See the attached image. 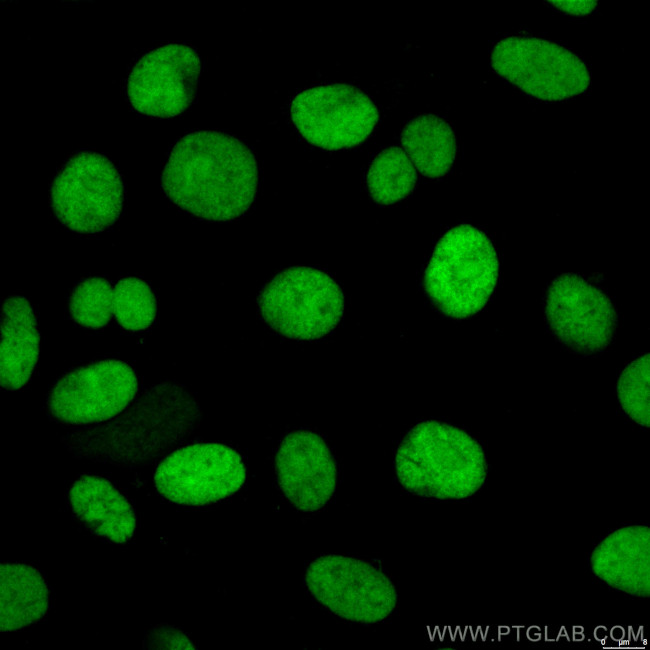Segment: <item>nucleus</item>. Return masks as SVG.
<instances>
[{
	"instance_id": "f257e3e1",
	"label": "nucleus",
	"mask_w": 650,
	"mask_h": 650,
	"mask_svg": "<svg viewBox=\"0 0 650 650\" xmlns=\"http://www.w3.org/2000/svg\"><path fill=\"white\" fill-rule=\"evenodd\" d=\"M259 183L256 158L239 139L218 131H195L173 146L161 177L170 201L209 221H230L253 204Z\"/></svg>"
},
{
	"instance_id": "f03ea898",
	"label": "nucleus",
	"mask_w": 650,
	"mask_h": 650,
	"mask_svg": "<svg viewBox=\"0 0 650 650\" xmlns=\"http://www.w3.org/2000/svg\"><path fill=\"white\" fill-rule=\"evenodd\" d=\"M201 409L183 385L162 382L147 389L114 418L66 431L60 438L75 458L135 467L162 455L198 426Z\"/></svg>"
},
{
	"instance_id": "7ed1b4c3",
	"label": "nucleus",
	"mask_w": 650,
	"mask_h": 650,
	"mask_svg": "<svg viewBox=\"0 0 650 650\" xmlns=\"http://www.w3.org/2000/svg\"><path fill=\"white\" fill-rule=\"evenodd\" d=\"M395 471L401 485L415 494L462 498L482 485L485 457L479 444L463 430L425 421L414 426L399 444Z\"/></svg>"
},
{
	"instance_id": "20e7f679",
	"label": "nucleus",
	"mask_w": 650,
	"mask_h": 650,
	"mask_svg": "<svg viewBox=\"0 0 650 650\" xmlns=\"http://www.w3.org/2000/svg\"><path fill=\"white\" fill-rule=\"evenodd\" d=\"M499 261L489 237L458 225L438 241L425 271L424 287L445 315L462 319L479 312L497 285Z\"/></svg>"
},
{
	"instance_id": "39448f33",
	"label": "nucleus",
	"mask_w": 650,
	"mask_h": 650,
	"mask_svg": "<svg viewBox=\"0 0 650 650\" xmlns=\"http://www.w3.org/2000/svg\"><path fill=\"white\" fill-rule=\"evenodd\" d=\"M261 318L277 333L312 340L330 333L340 322L344 295L327 273L291 267L268 282L258 297Z\"/></svg>"
},
{
	"instance_id": "423d86ee",
	"label": "nucleus",
	"mask_w": 650,
	"mask_h": 650,
	"mask_svg": "<svg viewBox=\"0 0 650 650\" xmlns=\"http://www.w3.org/2000/svg\"><path fill=\"white\" fill-rule=\"evenodd\" d=\"M493 70L522 92L540 101L556 102L584 93L589 70L571 50L535 37L510 36L491 50Z\"/></svg>"
},
{
	"instance_id": "0eeeda50",
	"label": "nucleus",
	"mask_w": 650,
	"mask_h": 650,
	"mask_svg": "<svg viewBox=\"0 0 650 650\" xmlns=\"http://www.w3.org/2000/svg\"><path fill=\"white\" fill-rule=\"evenodd\" d=\"M123 201L120 173L109 159L94 152L70 158L50 189V203L57 219L82 234L98 233L113 225Z\"/></svg>"
},
{
	"instance_id": "6e6552de",
	"label": "nucleus",
	"mask_w": 650,
	"mask_h": 650,
	"mask_svg": "<svg viewBox=\"0 0 650 650\" xmlns=\"http://www.w3.org/2000/svg\"><path fill=\"white\" fill-rule=\"evenodd\" d=\"M311 595L348 621L373 624L387 618L397 603L391 580L370 563L329 554L313 560L305 573Z\"/></svg>"
},
{
	"instance_id": "1a4fd4ad",
	"label": "nucleus",
	"mask_w": 650,
	"mask_h": 650,
	"mask_svg": "<svg viewBox=\"0 0 650 650\" xmlns=\"http://www.w3.org/2000/svg\"><path fill=\"white\" fill-rule=\"evenodd\" d=\"M138 391V377L130 365L103 360L60 377L48 392L46 411L64 425L97 424L124 411Z\"/></svg>"
},
{
	"instance_id": "9d476101",
	"label": "nucleus",
	"mask_w": 650,
	"mask_h": 650,
	"mask_svg": "<svg viewBox=\"0 0 650 650\" xmlns=\"http://www.w3.org/2000/svg\"><path fill=\"white\" fill-rule=\"evenodd\" d=\"M246 469L240 454L221 443L181 447L157 467L154 484L172 503L202 506L232 496L244 484Z\"/></svg>"
},
{
	"instance_id": "9b49d317",
	"label": "nucleus",
	"mask_w": 650,
	"mask_h": 650,
	"mask_svg": "<svg viewBox=\"0 0 650 650\" xmlns=\"http://www.w3.org/2000/svg\"><path fill=\"white\" fill-rule=\"evenodd\" d=\"M290 114L301 136L326 150L361 144L379 117L373 101L346 84L315 86L299 92L291 101Z\"/></svg>"
},
{
	"instance_id": "f8f14e48",
	"label": "nucleus",
	"mask_w": 650,
	"mask_h": 650,
	"mask_svg": "<svg viewBox=\"0 0 650 650\" xmlns=\"http://www.w3.org/2000/svg\"><path fill=\"white\" fill-rule=\"evenodd\" d=\"M544 310L553 334L572 350L598 352L614 337L617 314L612 301L578 275L563 274L551 282Z\"/></svg>"
},
{
	"instance_id": "ddd939ff",
	"label": "nucleus",
	"mask_w": 650,
	"mask_h": 650,
	"mask_svg": "<svg viewBox=\"0 0 650 650\" xmlns=\"http://www.w3.org/2000/svg\"><path fill=\"white\" fill-rule=\"evenodd\" d=\"M201 74L197 52L186 45L168 44L143 55L126 81L132 107L152 117H173L192 103Z\"/></svg>"
},
{
	"instance_id": "4468645a",
	"label": "nucleus",
	"mask_w": 650,
	"mask_h": 650,
	"mask_svg": "<svg viewBox=\"0 0 650 650\" xmlns=\"http://www.w3.org/2000/svg\"><path fill=\"white\" fill-rule=\"evenodd\" d=\"M278 485L298 510L314 512L332 498L338 470L335 459L316 433L297 430L281 441L275 456Z\"/></svg>"
},
{
	"instance_id": "2eb2a0df",
	"label": "nucleus",
	"mask_w": 650,
	"mask_h": 650,
	"mask_svg": "<svg viewBox=\"0 0 650 650\" xmlns=\"http://www.w3.org/2000/svg\"><path fill=\"white\" fill-rule=\"evenodd\" d=\"M73 514L94 534L113 543L127 542L135 533L131 504L107 479L85 475L69 491Z\"/></svg>"
},
{
	"instance_id": "dca6fc26",
	"label": "nucleus",
	"mask_w": 650,
	"mask_h": 650,
	"mask_svg": "<svg viewBox=\"0 0 650 650\" xmlns=\"http://www.w3.org/2000/svg\"><path fill=\"white\" fill-rule=\"evenodd\" d=\"M40 336L34 310L23 296L6 298L1 310L0 381L18 390L30 380L39 357Z\"/></svg>"
},
{
	"instance_id": "f3484780",
	"label": "nucleus",
	"mask_w": 650,
	"mask_h": 650,
	"mask_svg": "<svg viewBox=\"0 0 650 650\" xmlns=\"http://www.w3.org/2000/svg\"><path fill=\"white\" fill-rule=\"evenodd\" d=\"M1 631L23 629L41 620L49 607V591L35 567L15 562L0 566Z\"/></svg>"
},
{
	"instance_id": "a211bd4d",
	"label": "nucleus",
	"mask_w": 650,
	"mask_h": 650,
	"mask_svg": "<svg viewBox=\"0 0 650 650\" xmlns=\"http://www.w3.org/2000/svg\"><path fill=\"white\" fill-rule=\"evenodd\" d=\"M401 143L405 153L424 176L442 177L452 167L456 139L451 125L433 114L419 115L404 126Z\"/></svg>"
},
{
	"instance_id": "6ab92c4d",
	"label": "nucleus",
	"mask_w": 650,
	"mask_h": 650,
	"mask_svg": "<svg viewBox=\"0 0 650 650\" xmlns=\"http://www.w3.org/2000/svg\"><path fill=\"white\" fill-rule=\"evenodd\" d=\"M417 182L416 168L400 147L382 150L371 162L366 186L372 199L390 205L407 197Z\"/></svg>"
},
{
	"instance_id": "aec40b11",
	"label": "nucleus",
	"mask_w": 650,
	"mask_h": 650,
	"mask_svg": "<svg viewBox=\"0 0 650 650\" xmlns=\"http://www.w3.org/2000/svg\"><path fill=\"white\" fill-rule=\"evenodd\" d=\"M113 313L119 325L129 331L151 326L156 316V299L149 285L138 278L121 279L113 288Z\"/></svg>"
},
{
	"instance_id": "412c9836",
	"label": "nucleus",
	"mask_w": 650,
	"mask_h": 650,
	"mask_svg": "<svg viewBox=\"0 0 650 650\" xmlns=\"http://www.w3.org/2000/svg\"><path fill=\"white\" fill-rule=\"evenodd\" d=\"M69 311L74 321L83 327L106 326L114 314L111 284L97 277L82 281L70 296Z\"/></svg>"
},
{
	"instance_id": "4be33fe9",
	"label": "nucleus",
	"mask_w": 650,
	"mask_h": 650,
	"mask_svg": "<svg viewBox=\"0 0 650 650\" xmlns=\"http://www.w3.org/2000/svg\"><path fill=\"white\" fill-rule=\"evenodd\" d=\"M650 356L644 354L627 365L619 376L617 395L623 410L636 422L649 425Z\"/></svg>"
},
{
	"instance_id": "5701e85b",
	"label": "nucleus",
	"mask_w": 650,
	"mask_h": 650,
	"mask_svg": "<svg viewBox=\"0 0 650 650\" xmlns=\"http://www.w3.org/2000/svg\"><path fill=\"white\" fill-rule=\"evenodd\" d=\"M145 645H148V648L160 649H195L192 641L183 632L166 626L153 629L146 637Z\"/></svg>"
},
{
	"instance_id": "b1692460",
	"label": "nucleus",
	"mask_w": 650,
	"mask_h": 650,
	"mask_svg": "<svg viewBox=\"0 0 650 650\" xmlns=\"http://www.w3.org/2000/svg\"><path fill=\"white\" fill-rule=\"evenodd\" d=\"M557 8L575 15L590 13L596 6V1H550Z\"/></svg>"
},
{
	"instance_id": "393cba45",
	"label": "nucleus",
	"mask_w": 650,
	"mask_h": 650,
	"mask_svg": "<svg viewBox=\"0 0 650 650\" xmlns=\"http://www.w3.org/2000/svg\"><path fill=\"white\" fill-rule=\"evenodd\" d=\"M607 629L604 626H599L594 629V637L597 641L601 642L602 645L606 643L607 640Z\"/></svg>"
},
{
	"instance_id": "a878e982",
	"label": "nucleus",
	"mask_w": 650,
	"mask_h": 650,
	"mask_svg": "<svg viewBox=\"0 0 650 650\" xmlns=\"http://www.w3.org/2000/svg\"><path fill=\"white\" fill-rule=\"evenodd\" d=\"M531 633L526 632V636L531 641H539L542 637L541 629L537 626H531L527 628Z\"/></svg>"
},
{
	"instance_id": "bb28decb",
	"label": "nucleus",
	"mask_w": 650,
	"mask_h": 650,
	"mask_svg": "<svg viewBox=\"0 0 650 650\" xmlns=\"http://www.w3.org/2000/svg\"><path fill=\"white\" fill-rule=\"evenodd\" d=\"M585 635H584V630L580 626H576L572 628V640L574 641H582L584 640Z\"/></svg>"
}]
</instances>
